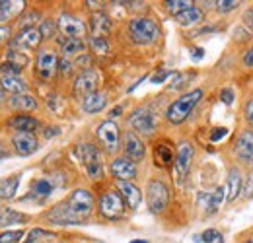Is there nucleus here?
<instances>
[{"instance_id": "1", "label": "nucleus", "mask_w": 253, "mask_h": 243, "mask_svg": "<svg viewBox=\"0 0 253 243\" xmlns=\"http://www.w3.org/2000/svg\"><path fill=\"white\" fill-rule=\"evenodd\" d=\"M94 210V195L88 189H76L68 195V199L57 204L49 220L53 224H82Z\"/></svg>"}, {"instance_id": "2", "label": "nucleus", "mask_w": 253, "mask_h": 243, "mask_svg": "<svg viewBox=\"0 0 253 243\" xmlns=\"http://www.w3.org/2000/svg\"><path fill=\"white\" fill-rule=\"evenodd\" d=\"M201 99H203V90H193V91H189V93H185V95H181V97H177V99L168 107V113H166L168 121L173 122V124L183 122L191 115V111L197 107V103H199Z\"/></svg>"}, {"instance_id": "3", "label": "nucleus", "mask_w": 253, "mask_h": 243, "mask_svg": "<svg viewBox=\"0 0 253 243\" xmlns=\"http://www.w3.org/2000/svg\"><path fill=\"white\" fill-rule=\"evenodd\" d=\"M128 35L138 45H150V43H154L160 37V28L152 18L140 16V18L130 20V24H128Z\"/></svg>"}, {"instance_id": "4", "label": "nucleus", "mask_w": 253, "mask_h": 243, "mask_svg": "<svg viewBox=\"0 0 253 243\" xmlns=\"http://www.w3.org/2000/svg\"><path fill=\"white\" fill-rule=\"evenodd\" d=\"M76 152H78L86 171H88V177L90 179H101L103 177V162H101V154L94 144H88V142L80 144L76 148Z\"/></svg>"}, {"instance_id": "5", "label": "nucleus", "mask_w": 253, "mask_h": 243, "mask_svg": "<svg viewBox=\"0 0 253 243\" xmlns=\"http://www.w3.org/2000/svg\"><path fill=\"white\" fill-rule=\"evenodd\" d=\"M146 201H148V208L150 212L160 214L168 208L169 202V189L168 185L162 181H150L146 187Z\"/></svg>"}, {"instance_id": "6", "label": "nucleus", "mask_w": 253, "mask_h": 243, "mask_svg": "<svg viewBox=\"0 0 253 243\" xmlns=\"http://www.w3.org/2000/svg\"><path fill=\"white\" fill-rule=\"evenodd\" d=\"M99 212L103 218L117 220L125 214V201L117 191H107L99 199Z\"/></svg>"}, {"instance_id": "7", "label": "nucleus", "mask_w": 253, "mask_h": 243, "mask_svg": "<svg viewBox=\"0 0 253 243\" xmlns=\"http://www.w3.org/2000/svg\"><path fill=\"white\" fill-rule=\"evenodd\" d=\"M97 138L103 144L105 152L109 154H115L121 146V132L113 121H103L97 126Z\"/></svg>"}, {"instance_id": "8", "label": "nucleus", "mask_w": 253, "mask_h": 243, "mask_svg": "<svg viewBox=\"0 0 253 243\" xmlns=\"http://www.w3.org/2000/svg\"><path fill=\"white\" fill-rule=\"evenodd\" d=\"M128 124H130V128H132L134 134H142V136H152L154 130H156L154 115L148 109H136L128 117Z\"/></svg>"}, {"instance_id": "9", "label": "nucleus", "mask_w": 253, "mask_h": 243, "mask_svg": "<svg viewBox=\"0 0 253 243\" xmlns=\"http://www.w3.org/2000/svg\"><path fill=\"white\" fill-rule=\"evenodd\" d=\"M59 70V57L55 51L51 49H43L39 51L37 55V66H35V72L39 78L43 80H51Z\"/></svg>"}, {"instance_id": "10", "label": "nucleus", "mask_w": 253, "mask_h": 243, "mask_svg": "<svg viewBox=\"0 0 253 243\" xmlns=\"http://www.w3.org/2000/svg\"><path fill=\"white\" fill-rule=\"evenodd\" d=\"M97 84H99V72L94 68H86L78 74L74 82V93L78 97H88L90 93L97 91Z\"/></svg>"}, {"instance_id": "11", "label": "nucleus", "mask_w": 253, "mask_h": 243, "mask_svg": "<svg viewBox=\"0 0 253 243\" xmlns=\"http://www.w3.org/2000/svg\"><path fill=\"white\" fill-rule=\"evenodd\" d=\"M57 28H59V31L63 33L66 39H82V37L86 35V31H88L86 24H84L80 18L70 16V14H63V16L59 18Z\"/></svg>"}, {"instance_id": "12", "label": "nucleus", "mask_w": 253, "mask_h": 243, "mask_svg": "<svg viewBox=\"0 0 253 243\" xmlns=\"http://www.w3.org/2000/svg\"><path fill=\"white\" fill-rule=\"evenodd\" d=\"M123 148H125L126 158L130 162H140L144 160V154H146V148L142 144V140L138 138V134H134L132 130H128L123 134Z\"/></svg>"}, {"instance_id": "13", "label": "nucleus", "mask_w": 253, "mask_h": 243, "mask_svg": "<svg viewBox=\"0 0 253 243\" xmlns=\"http://www.w3.org/2000/svg\"><path fill=\"white\" fill-rule=\"evenodd\" d=\"M234 152L240 162L253 163V130H244L238 136V140L234 144Z\"/></svg>"}, {"instance_id": "14", "label": "nucleus", "mask_w": 253, "mask_h": 243, "mask_svg": "<svg viewBox=\"0 0 253 243\" xmlns=\"http://www.w3.org/2000/svg\"><path fill=\"white\" fill-rule=\"evenodd\" d=\"M111 173L117 181H130L136 177V163L128 158H117L111 162Z\"/></svg>"}, {"instance_id": "15", "label": "nucleus", "mask_w": 253, "mask_h": 243, "mask_svg": "<svg viewBox=\"0 0 253 243\" xmlns=\"http://www.w3.org/2000/svg\"><path fill=\"white\" fill-rule=\"evenodd\" d=\"M41 41H43V35H41L39 28H30V30L20 31V35L14 39V45L24 51H33L41 45Z\"/></svg>"}, {"instance_id": "16", "label": "nucleus", "mask_w": 253, "mask_h": 243, "mask_svg": "<svg viewBox=\"0 0 253 243\" xmlns=\"http://www.w3.org/2000/svg\"><path fill=\"white\" fill-rule=\"evenodd\" d=\"M12 144H14L16 152L20 156H30V154H33L39 148L37 138H35L33 132H16L12 136Z\"/></svg>"}, {"instance_id": "17", "label": "nucleus", "mask_w": 253, "mask_h": 243, "mask_svg": "<svg viewBox=\"0 0 253 243\" xmlns=\"http://www.w3.org/2000/svg\"><path fill=\"white\" fill-rule=\"evenodd\" d=\"M193 156H195V148L191 142H181L179 148H177V156H175V169L179 175H187L191 167V162H193Z\"/></svg>"}, {"instance_id": "18", "label": "nucleus", "mask_w": 253, "mask_h": 243, "mask_svg": "<svg viewBox=\"0 0 253 243\" xmlns=\"http://www.w3.org/2000/svg\"><path fill=\"white\" fill-rule=\"evenodd\" d=\"M113 28L111 20L107 14L103 12H94L92 18H90V31H92V37H101L105 39V35H109V31Z\"/></svg>"}, {"instance_id": "19", "label": "nucleus", "mask_w": 253, "mask_h": 243, "mask_svg": "<svg viewBox=\"0 0 253 243\" xmlns=\"http://www.w3.org/2000/svg\"><path fill=\"white\" fill-rule=\"evenodd\" d=\"M117 187H119V195L123 197V201H125L126 204H128L130 208H138V204H140V201H142L140 189H138L136 185H132L130 181H119Z\"/></svg>"}, {"instance_id": "20", "label": "nucleus", "mask_w": 253, "mask_h": 243, "mask_svg": "<svg viewBox=\"0 0 253 243\" xmlns=\"http://www.w3.org/2000/svg\"><path fill=\"white\" fill-rule=\"evenodd\" d=\"M242 187H244V179H242V171L238 167H232L230 173H228V181H226V201L232 202L234 199H238V195L242 193Z\"/></svg>"}, {"instance_id": "21", "label": "nucleus", "mask_w": 253, "mask_h": 243, "mask_svg": "<svg viewBox=\"0 0 253 243\" xmlns=\"http://www.w3.org/2000/svg\"><path fill=\"white\" fill-rule=\"evenodd\" d=\"M226 199V191H224V187H218L212 195H207V193H203L201 197H199V204L207 210L209 214L216 212L218 208H220L222 201Z\"/></svg>"}, {"instance_id": "22", "label": "nucleus", "mask_w": 253, "mask_h": 243, "mask_svg": "<svg viewBox=\"0 0 253 243\" xmlns=\"http://www.w3.org/2000/svg\"><path fill=\"white\" fill-rule=\"evenodd\" d=\"M0 88L2 91H8L12 95H20V93H28V84L24 78L18 76H2L0 80Z\"/></svg>"}, {"instance_id": "23", "label": "nucleus", "mask_w": 253, "mask_h": 243, "mask_svg": "<svg viewBox=\"0 0 253 243\" xmlns=\"http://www.w3.org/2000/svg\"><path fill=\"white\" fill-rule=\"evenodd\" d=\"M105 105H107V93H103V91H94V93H90L88 97H84V103H82L84 111L90 113V115L99 113L101 109H105Z\"/></svg>"}, {"instance_id": "24", "label": "nucleus", "mask_w": 253, "mask_h": 243, "mask_svg": "<svg viewBox=\"0 0 253 243\" xmlns=\"http://www.w3.org/2000/svg\"><path fill=\"white\" fill-rule=\"evenodd\" d=\"M8 126L14 128L16 132H33V130L39 128V121L30 117V115H22L20 113V115H16V117H12L8 121Z\"/></svg>"}, {"instance_id": "25", "label": "nucleus", "mask_w": 253, "mask_h": 243, "mask_svg": "<svg viewBox=\"0 0 253 243\" xmlns=\"http://www.w3.org/2000/svg\"><path fill=\"white\" fill-rule=\"evenodd\" d=\"M55 187H57V183H55V177L51 179V177H41V179H37V181L33 183L32 187V193H30V197L32 199H47L53 191H55Z\"/></svg>"}, {"instance_id": "26", "label": "nucleus", "mask_w": 253, "mask_h": 243, "mask_svg": "<svg viewBox=\"0 0 253 243\" xmlns=\"http://www.w3.org/2000/svg\"><path fill=\"white\" fill-rule=\"evenodd\" d=\"M61 51H63L64 59H72V57H78L86 51V43L82 39H66L64 37L61 41Z\"/></svg>"}, {"instance_id": "27", "label": "nucleus", "mask_w": 253, "mask_h": 243, "mask_svg": "<svg viewBox=\"0 0 253 243\" xmlns=\"http://www.w3.org/2000/svg\"><path fill=\"white\" fill-rule=\"evenodd\" d=\"M10 107L16 111H33L37 107V101L30 93H20V95L10 97Z\"/></svg>"}, {"instance_id": "28", "label": "nucleus", "mask_w": 253, "mask_h": 243, "mask_svg": "<svg viewBox=\"0 0 253 243\" xmlns=\"http://www.w3.org/2000/svg\"><path fill=\"white\" fill-rule=\"evenodd\" d=\"M28 216L20 214L12 208H2L0 210V228H8V226H16V224H26Z\"/></svg>"}, {"instance_id": "29", "label": "nucleus", "mask_w": 253, "mask_h": 243, "mask_svg": "<svg viewBox=\"0 0 253 243\" xmlns=\"http://www.w3.org/2000/svg\"><path fill=\"white\" fill-rule=\"evenodd\" d=\"M154 156H156V163L162 165V167H168L171 162H175V156H173V150L168 142H160L158 146L154 148Z\"/></svg>"}, {"instance_id": "30", "label": "nucleus", "mask_w": 253, "mask_h": 243, "mask_svg": "<svg viewBox=\"0 0 253 243\" xmlns=\"http://www.w3.org/2000/svg\"><path fill=\"white\" fill-rule=\"evenodd\" d=\"M203 18H205V14H203V10H201V8H197V6H193V8H189V10H185V12H181V14H177V16H175V20H177L181 26H193V24H199Z\"/></svg>"}, {"instance_id": "31", "label": "nucleus", "mask_w": 253, "mask_h": 243, "mask_svg": "<svg viewBox=\"0 0 253 243\" xmlns=\"http://www.w3.org/2000/svg\"><path fill=\"white\" fill-rule=\"evenodd\" d=\"M20 185V175H10L6 179H0V199H14Z\"/></svg>"}, {"instance_id": "32", "label": "nucleus", "mask_w": 253, "mask_h": 243, "mask_svg": "<svg viewBox=\"0 0 253 243\" xmlns=\"http://www.w3.org/2000/svg\"><path fill=\"white\" fill-rule=\"evenodd\" d=\"M20 10H24V2H0V20H10Z\"/></svg>"}, {"instance_id": "33", "label": "nucleus", "mask_w": 253, "mask_h": 243, "mask_svg": "<svg viewBox=\"0 0 253 243\" xmlns=\"http://www.w3.org/2000/svg\"><path fill=\"white\" fill-rule=\"evenodd\" d=\"M166 8H168L173 16H177V14H181V12L193 8V2H191V0H168V2H166Z\"/></svg>"}, {"instance_id": "34", "label": "nucleus", "mask_w": 253, "mask_h": 243, "mask_svg": "<svg viewBox=\"0 0 253 243\" xmlns=\"http://www.w3.org/2000/svg\"><path fill=\"white\" fill-rule=\"evenodd\" d=\"M90 47L97 55H107L109 53V43H107V39H101V37H92L90 39Z\"/></svg>"}, {"instance_id": "35", "label": "nucleus", "mask_w": 253, "mask_h": 243, "mask_svg": "<svg viewBox=\"0 0 253 243\" xmlns=\"http://www.w3.org/2000/svg\"><path fill=\"white\" fill-rule=\"evenodd\" d=\"M22 238H24V232H22V230L4 232V234H0V243H18Z\"/></svg>"}, {"instance_id": "36", "label": "nucleus", "mask_w": 253, "mask_h": 243, "mask_svg": "<svg viewBox=\"0 0 253 243\" xmlns=\"http://www.w3.org/2000/svg\"><path fill=\"white\" fill-rule=\"evenodd\" d=\"M240 4H242V2H238V0H218V2H214V6H216L218 12H232V10H236Z\"/></svg>"}, {"instance_id": "37", "label": "nucleus", "mask_w": 253, "mask_h": 243, "mask_svg": "<svg viewBox=\"0 0 253 243\" xmlns=\"http://www.w3.org/2000/svg\"><path fill=\"white\" fill-rule=\"evenodd\" d=\"M6 61L12 62V64H16V66H20V68H24V66L28 64V57L20 55L18 51H10V53H8V57H6Z\"/></svg>"}, {"instance_id": "38", "label": "nucleus", "mask_w": 253, "mask_h": 243, "mask_svg": "<svg viewBox=\"0 0 253 243\" xmlns=\"http://www.w3.org/2000/svg\"><path fill=\"white\" fill-rule=\"evenodd\" d=\"M220 238H222L220 232H216V230H207V232H203V236H201V242H205V243L222 242Z\"/></svg>"}, {"instance_id": "39", "label": "nucleus", "mask_w": 253, "mask_h": 243, "mask_svg": "<svg viewBox=\"0 0 253 243\" xmlns=\"http://www.w3.org/2000/svg\"><path fill=\"white\" fill-rule=\"evenodd\" d=\"M0 70H2V76H18V72L22 70L20 66H16V64H12V62H4L2 66H0Z\"/></svg>"}, {"instance_id": "40", "label": "nucleus", "mask_w": 253, "mask_h": 243, "mask_svg": "<svg viewBox=\"0 0 253 243\" xmlns=\"http://www.w3.org/2000/svg\"><path fill=\"white\" fill-rule=\"evenodd\" d=\"M41 35H43V39H47V37H53V33H55V24L51 22V20H43V24H41Z\"/></svg>"}, {"instance_id": "41", "label": "nucleus", "mask_w": 253, "mask_h": 243, "mask_svg": "<svg viewBox=\"0 0 253 243\" xmlns=\"http://www.w3.org/2000/svg\"><path fill=\"white\" fill-rule=\"evenodd\" d=\"M35 20H39V14L37 12H30L24 20H20V28L22 30H30V28H35V26H32Z\"/></svg>"}, {"instance_id": "42", "label": "nucleus", "mask_w": 253, "mask_h": 243, "mask_svg": "<svg viewBox=\"0 0 253 243\" xmlns=\"http://www.w3.org/2000/svg\"><path fill=\"white\" fill-rule=\"evenodd\" d=\"M242 193H244L246 199H252L253 197V171H250V175L246 177V183L242 187Z\"/></svg>"}, {"instance_id": "43", "label": "nucleus", "mask_w": 253, "mask_h": 243, "mask_svg": "<svg viewBox=\"0 0 253 243\" xmlns=\"http://www.w3.org/2000/svg\"><path fill=\"white\" fill-rule=\"evenodd\" d=\"M72 66H74V62L70 61V59H59V70L63 72V74H70V70H72Z\"/></svg>"}, {"instance_id": "44", "label": "nucleus", "mask_w": 253, "mask_h": 243, "mask_svg": "<svg viewBox=\"0 0 253 243\" xmlns=\"http://www.w3.org/2000/svg\"><path fill=\"white\" fill-rule=\"evenodd\" d=\"M220 99H222V103L232 105V103H234V91L230 90V88H224V90L220 91Z\"/></svg>"}, {"instance_id": "45", "label": "nucleus", "mask_w": 253, "mask_h": 243, "mask_svg": "<svg viewBox=\"0 0 253 243\" xmlns=\"http://www.w3.org/2000/svg\"><path fill=\"white\" fill-rule=\"evenodd\" d=\"M226 134H228V128H224V126L214 128V130L211 132V140H212V142H218L222 136H226Z\"/></svg>"}, {"instance_id": "46", "label": "nucleus", "mask_w": 253, "mask_h": 243, "mask_svg": "<svg viewBox=\"0 0 253 243\" xmlns=\"http://www.w3.org/2000/svg\"><path fill=\"white\" fill-rule=\"evenodd\" d=\"M10 33H12V31H10L8 26H0V45L6 43V41L10 39Z\"/></svg>"}, {"instance_id": "47", "label": "nucleus", "mask_w": 253, "mask_h": 243, "mask_svg": "<svg viewBox=\"0 0 253 243\" xmlns=\"http://www.w3.org/2000/svg\"><path fill=\"white\" fill-rule=\"evenodd\" d=\"M39 236H45V232H43V230H39V228H37V230H32V232L28 234V240H26V243H33L37 238H39Z\"/></svg>"}, {"instance_id": "48", "label": "nucleus", "mask_w": 253, "mask_h": 243, "mask_svg": "<svg viewBox=\"0 0 253 243\" xmlns=\"http://www.w3.org/2000/svg\"><path fill=\"white\" fill-rule=\"evenodd\" d=\"M59 103H61L59 95H49V107H51L53 111H57V113H59Z\"/></svg>"}, {"instance_id": "49", "label": "nucleus", "mask_w": 253, "mask_h": 243, "mask_svg": "<svg viewBox=\"0 0 253 243\" xmlns=\"http://www.w3.org/2000/svg\"><path fill=\"white\" fill-rule=\"evenodd\" d=\"M246 119L253 124V97L248 101V105H246Z\"/></svg>"}, {"instance_id": "50", "label": "nucleus", "mask_w": 253, "mask_h": 243, "mask_svg": "<svg viewBox=\"0 0 253 243\" xmlns=\"http://www.w3.org/2000/svg\"><path fill=\"white\" fill-rule=\"evenodd\" d=\"M61 130L57 128V126H47L45 130H43V134H45V138H53V136H57Z\"/></svg>"}, {"instance_id": "51", "label": "nucleus", "mask_w": 253, "mask_h": 243, "mask_svg": "<svg viewBox=\"0 0 253 243\" xmlns=\"http://www.w3.org/2000/svg\"><path fill=\"white\" fill-rule=\"evenodd\" d=\"M244 24H246L250 30H253V10H248V12L244 14Z\"/></svg>"}, {"instance_id": "52", "label": "nucleus", "mask_w": 253, "mask_h": 243, "mask_svg": "<svg viewBox=\"0 0 253 243\" xmlns=\"http://www.w3.org/2000/svg\"><path fill=\"white\" fill-rule=\"evenodd\" d=\"M244 64H246V66H250V68H253V47L246 53V57H244Z\"/></svg>"}, {"instance_id": "53", "label": "nucleus", "mask_w": 253, "mask_h": 243, "mask_svg": "<svg viewBox=\"0 0 253 243\" xmlns=\"http://www.w3.org/2000/svg\"><path fill=\"white\" fill-rule=\"evenodd\" d=\"M203 57H205V51L203 49H193V59L195 61H201Z\"/></svg>"}, {"instance_id": "54", "label": "nucleus", "mask_w": 253, "mask_h": 243, "mask_svg": "<svg viewBox=\"0 0 253 243\" xmlns=\"http://www.w3.org/2000/svg\"><path fill=\"white\" fill-rule=\"evenodd\" d=\"M121 111H123V107H115V109L111 111V117H119V115H121Z\"/></svg>"}, {"instance_id": "55", "label": "nucleus", "mask_w": 253, "mask_h": 243, "mask_svg": "<svg viewBox=\"0 0 253 243\" xmlns=\"http://www.w3.org/2000/svg\"><path fill=\"white\" fill-rule=\"evenodd\" d=\"M242 243H253V234L250 236V238H246V240H244Z\"/></svg>"}, {"instance_id": "56", "label": "nucleus", "mask_w": 253, "mask_h": 243, "mask_svg": "<svg viewBox=\"0 0 253 243\" xmlns=\"http://www.w3.org/2000/svg\"><path fill=\"white\" fill-rule=\"evenodd\" d=\"M6 154H8V152H6V150H4V148H2V146H0V158H4V156H6Z\"/></svg>"}, {"instance_id": "57", "label": "nucleus", "mask_w": 253, "mask_h": 243, "mask_svg": "<svg viewBox=\"0 0 253 243\" xmlns=\"http://www.w3.org/2000/svg\"><path fill=\"white\" fill-rule=\"evenodd\" d=\"M130 243H146L144 240H134V242H130Z\"/></svg>"}, {"instance_id": "58", "label": "nucleus", "mask_w": 253, "mask_h": 243, "mask_svg": "<svg viewBox=\"0 0 253 243\" xmlns=\"http://www.w3.org/2000/svg\"><path fill=\"white\" fill-rule=\"evenodd\" d=\"M4 99V93H2V88H0V101Z\"/></svg>"}]
</instances>
